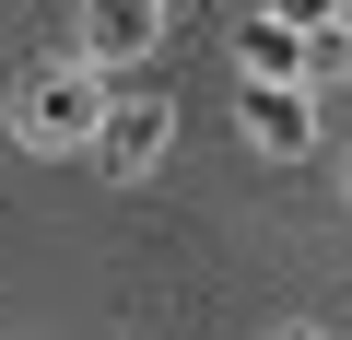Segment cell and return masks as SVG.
I'll use <instances>...</instances> for the list:
<instances>
[{
    "label": "cell",
    "mask_w": 352,
    "mask_h": 340,
    "mask_svg": "<svg viewBox=\"0 0 352 340\" xmlns=\"http://www.w3.org/2000/svg\"><path fill=\"white\" fill-rule=\"evenodd\" d=\"M106 106H118V94H106V71H82V59H59V71H36V82H24V106H12V129H24L36 152H82V141L106 129Z\"/></svg>",
    "instance_id": "obj_1"
},
{
    "label": "cell",
    "mask_w": 352,
    "mask_h": 340,
    "mask_svg": "<svg viewBox=\"0 0 352 340\" xmlns=\"http://www.w3.org/2000/svg\"><path fill=\"white\" fill-rule=\"evenodd\" d=\"M164 141H176V117H164L153 94H118V106H106V129H94V152H106V188H141L153 164H164Z\"/></svg>",
    "instance_id": "obj_2"
},
{
    "label": "cell",
    "mask_w": 352,
    "mask_h": 340,
    "mask_svg": "<svg viewBox=\"0 0 352 340\" xmlns=\"http://www.w3.org/2000/svg\"><path fill=\"white\" fill-rule=\"evenodd\" d=\"M153 47H164V0H94V12H82V71L153 59Z\"/></svg>",
    "instance_id": "obj_3"
},
{
    "label": "cell",
    "mask_w": 352,
    "mask_h": 340,
    "mask_svg": "<svg viewBox=\"0 0 352 340\" xmlns=\"http://www.w3.org/2000/svg\"><path fill=\"white\" fill-rule=\"evenodd\" d=\"M235 129H247L258 152H305V141H317V106H305L294 82H247V94H235Z\"/></svg>",
    "instance_id": "obj_4"
},
{
    "label": "cell",
    "mask_w": 352,
    "mask_h": 340,
    "mask_svg": "<svg viewBox=\"0 0 352 340\" xmlns=\"http://www.w3.org/2000/svg\"><path fill=\"white\" fill-rule=\"evenodd\" d=\"M235 71H247V82H294V94H305V36H282V24L258 12V24L235 36Z\"/></svg>",
    "instance_id": "obj_5"
},
{
    "label": "cell",
    "mask_w": 352,
    "mask_h": 340,
    "mask_svg": "<svg viewBox=\"0 0 352 340\" xmlns=\"http://www.w3.org/2000/svg\"><path fill=\"white\" fill-rule=\"evenodd\" d=\"M340 71H352V24H329V36H305V94H317V82H340Z\"/></svg>",
    "instance_id": "obj_6"
},
{
    "label": "cell",
    "mask_w": 352,
    "mask_h": 340,
    "mask_svg": "<svg viewBox=\"0 0 352 340\" xmlns=\"http://www.w3.org/2000/svg\"><path fill=\"white\" fill-rule=\"evenodd\" d=\"M270 24H282V36H329V24H340V0H270Z\"/></svg>",
    "instance_id": "obj_7"
},
{
    "label": "cell",
    "mask_w": 352,
    "mask_h": 340,
    "mask_svg": "<svg viewBox=\"0 0 352 340\" xmlns=\"http://www.w3.org/2000/svg\"><path fill=\"white\" fill-rule=\"evenodd\" d=\"M270 340H329V328H270Z\"/></svg>",
    "instance_id": "obj_8"
},
{
    "label": "cell",
    "mask_w": 352,
    "mask_h": 340,
    "mask_svg": "<svg viewBox=\"0 0 352 340\" xmlns=\"http://www.w3.org/2000/svg\"><path fill=\"white\" fill-rule=\"evenodd\" d=\"M340 177H352V164H340Z\"/></svg>",
    "instance_id": "obj_9"
}]
</instances>
